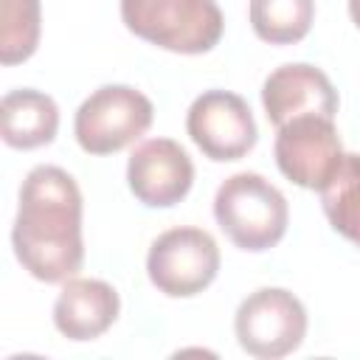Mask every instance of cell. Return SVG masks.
<instances>
[{
	"mask_svg": "<svg viewBox=\"0 0 360 360\" xmlns=\"http://www.w3.org/2000/svg\"><path fill=\"white\" fill-rule=\"evenodd\" d=\"M17 262L39 281L56 284L79 273L82 191L59 166H34L20 186V205L11 228Z\"/></svg>",
	"mask_w": 360,
	"mask_h": 360,
	"instance_id": "1",
	"label": "cell"
},
{
	"mask_svg": "<svg viewBox=\"0 0 360 360\" xmlns=\"http://www.w3.org/2000/svg\"><path fill=\"white\" fill-rule=\"evenodd\" d=\"M214 217L236 248L259 253L281 242L290 211L284 194L270 180L256 172H239L217 188Z\"/></svg>",
	"mask_w": 360,
	"mask_h": 360,
	"instance_id": "2",
	"label": "cell"
},
{
	"mask_svg": "<svg viewBox=\"0 0 360 360\" xmlns=\"http://www.w3.org/2000/svg\"><path fill=\"white\" fill-rule=\"evenodd\" d=\"M124 25L166 51L205 53L222 37V11L217 0H121Z\"/></svg>",
	"mask_w": 360,
	"mask_h": 360,
	"instance_id": "3",
	"label": "cell"
},
{
	"mask_svg": "<svg viewBox=\"0 0 360 360\" xmlns=\"http://www.w3.org/2000/svg\"><path fill=\"white\" fill-rule=\"evenodd\" d=\"M152 101L129 84H104L93 90L73 118V135L90 155H110L138 141L152 124Z\"/></svg>",
	"mask_w": 360,
	"mask_h": 360,
	"instance_id": "4",
	"label": "cell"
},
{
	"mask_svg": "<svg viewBox=\"0 0 360 360\" xmlns=\"http://www.w3.org/2000/svg\"><path fill=\"white\" fill-rule=\"evenodd\" d=\"M239 346L259 360H278L295 352L307 335V309L284 287L250 292L233 318Z\"/></svg>",
	"mask_w": 360,
	"mask_h": 360,
	"instance_id": "5",
	"label": "cell"
},
{
	"mask_svg": "<svg viewBox=\"0 0 360 360\" xmlns=\"http://www.w3.org/2000/svg\"><path fill=\"white\" fill-rule=\"evenodd\" d=\"M149 281L158 292L172 298H191L202 292L219 273V248L202 228L163 231L146 256Z\"/></svg>",
	"mask_w": 360,
	"mask_h": 360,
	"instance_id": "6",
	"label": "cell"
},
{
	"mask_svg": "<svg viewBox=\"0 0 360 360\" xmlns=\"http://www.w3.org/2000/svg\"><path fill=\"white\" fill-rule=\"evenodd\" d=\"M188 138L211 160H239L256 146V121L248 101L231 90H205L186 115Z\"/></svg>",
	"mask_w": 360,
	"mask_h": 360,
	"instance_id": "7",
	"label": "cell"
},
{
	"mask_svg": "<svg viewBox=\"0 0 360 360\" xmlns=\"http://www.w3.org/2000/svg\"><path fill=\"white\" fill-rule=\"evenodd\" d=\"M276 163L287 180L301 188H323L343 160V146L332 118L298 115L278 127Z\"/></svg>",
	"mask_w": 360,
	"mask_h": 360,
	"instance_id": "8",
	"label": "cell"
},
{
	"mask_svg": "<svg viewBox=\"0 0 360 360\" xmlns=\"http://www.w3.org/2000/svg\"><path fill=\"white\" fill-rule=\"evenodd\" d=\"M127 183L138 202L149 208H169L188 194L194 183V163L177 141L152 138L132 149Z\"/></svg>",
	"mask_w": 360,
	"mask_h": 360,
	"instance_id": "9",
	"label": "cell"
},
{
	"mask_svg": "<svg viewBox=\"0 0 360 360\" xmlns=\"http://www.w3.org/2000/svg\"><path fill=\"white\" fill-rule=\"evenodd\" d=\"M262 104L270 124L281 127L298 115H323L335 118L338 90L329 76L307 62H290L276 68L262 87Z\"/></svg>",
	"mask_w": 360,
	"mask_h": 360,
	"instance_id": "10",
	"label": "cell"
},
{
	"mask_svg": "<svg viewBox=\"0 0 360 360\" xmlns=\"http://www.w3.org/2000/svg\"><path fill=\"white\" fill-rule=\"evenodd\" d=\"M121 309L112 284L101 278H68L53 304V323L68 340H93L104 335Z\"/></svg>",
	"mask_w": 360,
	"mask_h": 360,
	"instance_id": "11",
	"label": "cell"
},
{
	"mask_svg": "<svg viewBox=\"0 0 360 360\" xmlns=\"http://www.w3.org/2000/svg\"><path fill=\"white\" fill-rule=\"evenodd\" d=\"M59 107L48 93L22 87L0 101V132L11 149H37L56 138Z\"/></svg>",
	"mask_w": 360,
	"mask_h": 360,
	"instance_id": "12",
	"label": "cell"
},
{
	"mask_svg": "<svg viewBox=\"0 0 360 360\" xmlns=\"http://www.w3.org/2000/svg\"><path fill=\"white\" fill-rule=\"evenodd\" d=\"M321 205L329 225L360 248V155H343L338 172L321 188Z\"/></svg>",
	"mask_w": 360,
	"mask_h": 360,
	"instance_id": "13",
	"label": "cell"
},
{
	"mask_svg": "<svg viewBox=\"0 0 360 360\" xmlns=\"http://www.w3.org/2000/svg\"><path fill=\"white\" fill-rule=\"evenodd\" d=\"M250 25L270 45H292L307 37L315 0H250Z\"/></svg>",
	"mask_w": 360,
	"mask_h": 360,
	"instance_id": "14",
	"label": "cell"
},
{
	"mask_svg": "<svg viewBox=\"0 0 360 360\" xmlns=\"http://www.w3.org/2000/svg\"><path fill=\"white\" fill-rule=\"evenodd\" d=\"M39 45V0H0V62H25Z\"/></svg>",
	"mask_w": 360,
	"mask_h": 360,
	"instance_id": "15",
	"label": "cell"
},
{
	"mask_svg": "<svg viewBox=\"0 0 360 360\" xmlns=\"http://www.w3.org/2000/svg\"><path fill=\"white\" fill-rule=\"evenodd\" d=\"M349 14H352L354 25L360 28V0H349Z\"/></svg>",
	"mask_w": 360,
	"mask_h": 360,
	"instance_id": "16",
	"label": "cell"
}]
</instances>
